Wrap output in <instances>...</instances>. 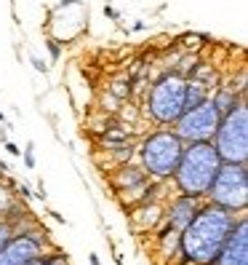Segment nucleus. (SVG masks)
Masks as SVG:
<instances>
[{
    "mask_svg": "<svg viewBox=\"0 0 248 265\" xmlns=\"http://www.w3.org/2000/svg\"><path fill=\"white\" fill-rule=\"evenodd\" d=\"M240 214L203 201V206L195 212V217L179 231V257H182V262L214 265V260L219 257L227 236H230L232 225L237 222Z\"/></svg>",
    "mask_w": 248,
    "mask_h": 265,
    "instance_id": "obj_1",
    "label": "nucleus"
},
{
    "mask_svg": "<svg viewBox=\"0 0 248 265\" xmlns=\"http://www.w3.org/2000/svg\"><path fill=\"white\" fill-rule=\"evenodd\" d=\"M219 166H222V158H219L211 142H187L182 158H179L174 174H171L176 193L206 198V191L211 187Z\"/></svg>",
    "mask_w": 248,
    "mask_h": 265,
    "instance_id": "obj_2",
    "label": "nucleus"
},
{
    "mask_svg": "<svg viewBox=\"0 0 248 265\" xmlns=\"http://www.w3.org/2000/svg\"><path fill=\"white\" fill-rule=\"evenodd\" d=\"M182 150H184V142L179 139V134L174 129L152 131L139 145L141 169H144L152 179H171L179 158H182Z\"/></svg>",
    "mask_w": 248,
    "mask_h": 265,
    "instance_id": "obj_3",
    "label": "nucleus"
},
{
    "mask_svg": "<svg viewBox=\"0 0 248 265\" xmlns=\"http://www.w3.org/2000/svg\"><path fill=\"white\" fill-rule=\"evenodd\" d=\"M222 164H248V105L240 99L232 110H227L211 139Z\"/></svg>",
    "mask_w": 248,
    "mask_h": 265,
    "instance_id": "obj_4",
    "label": "nucleus"
},
{
    "mask_svg": "<svg viewBox=\"0 0 248 265\" xmlns=\"http://www.w3.org/2000/svg\"><path fill=\"white\" fill-rule=\"evenodd\" d=\"M184 89L187 78L182 72H166L152 83L147 91V112L150 118L160 126H174V121L184 112Z\"/></svg>",
    "mask_w": 248,
    "mask_h": 265,
    "instance_id": "obj_5",
    "label": "nucleus"
},
{
    "mask_svg": "<svg viewBox=\"0 0 248 265\" xmlns=\"http://www.w3.org/2000/svg\"><path fill=\"white\" fill-rule=\"evenodd\" d=\"M206 201L240 214L248 209V164H222L206 191Z\"/></svg>",
    "mask_w": 248,
    "mask_h": 265,
    "instance_id": "obj_6",
    "label": "nucleus"
},
{
    "mask_svg": "<svg viewBox=\"0 0 248 265\" xmlns=\"http://www.w3.org/2000/svg\"><path fill=\"white\" fill-rule=\"evenodd\" d=\"M219 121H222V110H219L216 102L208 97V99L200 102V105L184 110L182 116L174 121L171 129L176 131L184 145L187 142H211L214 134H216Z\"/></svg>",
    "mask_w": 248,
    "mask_h": 265,
    "instance_id": "obj_7",
    "label": "nucleus"
},
{
    "mask_svg": "<svg viewBox=\"0 0 248 265\" xmlns=\"http://www.w3.org/2000/svg\"><path fill=\"white\" fill-rule=\"evenodd\" d=\"M54 244L48 239L45 228H40L35 220L22 225L16 236L0 249V265H27L30 260L40 257L45 249H51Z\"/></svg>",
    "mask_w": 248,
    "mask_h": 265,
    "instance_id": "obj_8",
    "label": "nucleus"
},
{
    "mask_svg": "<svg viewBox=\"0 0 248 265\" xmlns=\"http://www.w3.org/2000/svg\"><path fill=\"white\" fill-rule=\"evenodd\" d=\"M214 265H248V214L243 212L232 225Z\"/></svg>",
    "mask_w": 248,
    "mask_h": 265,
    "instance_id": "obj_9",
    "label": "nucleus"
},
{
    "mask_svg": "<svg viewBox=\"0 0 248 265\" xmlns=\"http://www.w3.org/2000/svg\"><path fill=\"white\" fill-rule=\"evenodd\" d=\"M203 201H206V198H195V196H182V193H176V198L163 209V222H166V228L182 231L184 225L195 217V212L203 206Z\"/></svg>",
    "mask_w": 248,
    "mask_h": 265,
    "instance_id": "obj_10",
    "label": "nucleus"
},
{
    "mask_svg": "<svg viewBox=\"0 0 248 265\" xmlns=\"http://www.w3.org/2000/svg\"><path fill=\"white\" fill-rule=\"evenodd\" d=\"M27 222H32V217H27V206H22L19 201L6 214H0V249H3L6 244L16 236V231L22 228V225H27Z\"/></svg>",
    "mask_w": 248,
    "mask_h": 265,
    "instance_id": "obj_11",
    "label": "nucleus"
},
{
    "mask_svg": "<svg viewBox=\"0 0 248 265\" xmlns=\"http://www.w3.org/2000/svg\"><path fill=\"white\" fill-rule=\"evenodd\" d=\"M27 265H67V254L64 252H59L56 247H51V249H45L40 257H35V260H30Z\"/></svg>",
    "mask_w": 248,
    "mask_h": 265,
    "instance_id": "obj_12",
    "label": "nucleus"
},
{
    "mask_svg": "<svg viewBox=\"0 0 248 265\" xmlns=\"http://www.w3.org/2000/svg\"><path fill=\"white\" fill-rule=\"evenodd\" d=\"M19 158L24 161V169H35V166H37V161H35V145H32V142H27L24 153L19 156Z\"/></svg>",
    "mask_w": 248,
    "mask_h": 265,
    "instance_id": "obj_13",
    "label": "nucleus"
},
{
    "mask_svg": "<svg viewBox=\"0 0 248 265\" xmlns=\"http://www.w3.org/2000/svg\"><path fill=\"white\" fill-rule=\"evenodd\" d=\"M45 46H48V51H51V59L56 62V59H59V56H62V49H59V43H56L54 37H48V41H45Z\"/></svg>",
    "mask_w": 248,
    "mask_h": 265,
    "instance_id": "obj_14",
    "label": "nucleus"
},
{
    "mask_svg": "<svg viewBox=\"0 0 248 265\" xmlns=\"http://www.w3.org/2000/svg\"><path fill=\"white\" fill-rule=\"evenodd\" d=\"M30 62H32V67H35L37 72H43V75L48 72V64H45V62L40 59V56H30Z\"/></svg>",
    "mask_w": 248,
    "mask_h": 265,
    "instance_id": "obj_15",
    "label": "nucleus"
},
{
    "mask_svg": "<svg viewBox=\"0 0 248 265\" xmlns=\"http://www.w3.org/2000/svg\"><path fill=\"white\" fill-rule=\"evenodd\" d=\"M104 16H110L112 22H120V11H118V8H112V6H104Z\"/></svg>",
    "mask_w": 248,
    "mask_h": 265,
    "instance_id": "obj_16",
    "label": "nucleus"
},
{
    "mask_svg": "<svg viewBox=\"0 0 248 265\" xmlns=\"http://www.w3.org/2000/svg\"><path fill=\"white\" fill-rule=\"evenodd\" d=\"M3 147H6V150H8V153H11V156H22V150H19V145H14L11 139H6V142H3Z\"/></svg>",
    "mask_w": 248,
    "mask_h": 265,
    "instance_id": "obj_17",
    "label": "nucleus"
},
{
    "mask_svg": "<svg viewBox=\"0 0 248 265\" xmlns=\"http://www.w3.org/2000/svg\"><path fill=\"white\" fill-rule=\"evenodd\" d=\"M35 198H40V201H45V198H48V193H45V185H43V179L37 182V193H35Z\"/></svg>",
    "mask_w": 248,
    "mask_h": 265,
    "instance_id": "obj_18",
    "label": "nucleus"
},
{
    "mask_svg": "<svg viewBox=\"0 0 248 265\" xmlns=\"http://www.w3.org/2000/svg\"><path fill=\"white\" fill-rule=\"evenodd\" d=\"M88 262H91V265H102V257H99L96 252H91V254H88Z\"/></svg>",
    "mask_w": 248,
    "mask_h": 265,
    "instance_id": "obj_19",
    "label": "nucleus"
},
{
    "mask_svg": "<svg viewBox=\"0 0 248 265\" xmlns=\"http://www.w3.org/2000/svg\"><path fill=\"white\" fill-rule=\"evenodd\" d=\"M112 254H115V265H123V262H126V260H123V254L115 249V252H112Z\"/></svg>",
    "mask_w": 248,
    "mask_h": 265,
    "instance_id": "obj_20",
    "label": "nucleus"
},
{
    "mask_svg": "<svg viewBox=\"0 0 248 265\" xmlns=\"http://www.w3.org/2000/svg\"><path fill=\"white\" fill-rule=\"evenodd\" d=\"M6 139H8V131H6V129H0V142H6Z\"/></svg>",
    "mask_w": 248,
    "mask_h": 265,
    "instance_id": "obj_21",
    "label": "nucleus"
},
{
    "mask_svg": "<svg viewBox=\"0 0 248 265\" xmlns=\"http://www.w3.org/2000/svg\"><path fill=\"white\" fill-rule=\"evenodd\" d=\"M0 124H6V112L3 110H0Z\"/></svg>",
    "mask_w": 248,
    "mask_h": 265,
    "instance_id": "obj_22",
    "label": "nucleus"
}]
</instances>
